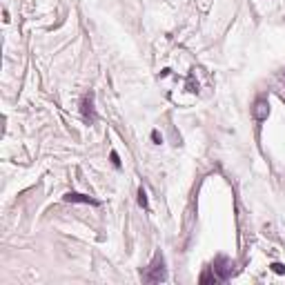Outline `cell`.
<instances>
[{
    "instance_id": "obj_8",
    "label": "cell",
    "mask_w": 285,
    "mask_h": 285,
    "mask_svg": "<svg viewBox=\"0 0 285 285\" xmlns=\"http://www.w3.org/2000/svg\"><path fill=\"white\" fill-rule=\"evenodd\" d=\"M272 270H274L276 274H285V268H283L281 263H272Z\"/></svg>"
},
{
    "instance_id": "obj_1",
    "label": "cell",
    "mask_w": 285,
    "mask_h": 285,
    "mask_svg": "<svg viewBox=\"0 0 285 285\" xmlns=\"http://www.w3.org/2000/svg\"><path fill=\"white\" fill-rule=\"evenodd\" d=\"M167 278V272H165V258L163 254H154L152 263L147 265V270L142 272V281L145 283H163Z\"/></svg>"
},
{
    "instance_id": "obj_5",
    "label": "cell",
    "mask_w": 285,
    "mask_h": 285,
    "mask_svg": "<svg viewBox=\"0 0 285 285\" xmlns=\"http://www.w3.org/2000/svg\"><path fill=\"white\" fill-rule=\"evenodd\" d=\"M252 114H254L256 120H265L270 116V103L265 100V98H258L254 103V107H252Z\"/></svg>"
},
{
    "instance_id": "obj_3",
    "label": "cell",
    "mask_w": 285,
    "mask_h": 285,
    "mask_svg": "<svg viewBox=\"0 0 285 285\" xmlns=\"http://www.w3.org/2000/svg\"><path fill=\"white\" fill-rule=\"evenodd\" d=\"M94 98H96V94L92 89L83 94V98H80V116L87 125H94L96 118H98V116H96V107H94Z\"/></svg>"
},
{
    "instance_id": "obj_7",
    "label": "cell",
    "mask_w": 285,
    "mask_h": 285,
    "mask_svg": "<svg viewBox=\"0 0 285 285\" xmlns=\"http://www.w3.org/2000/svg\"><path fill=\"white\" fill-rule=\"evenodd\" d=\"M138 205L142 207V210H147V207H150V203H147V192L142 190V187L138 190Z\"/></svg>"
},
{
    "instance_id": "obj_6",
    "label": "cell",
    "mask_w": 285,
    "mask_h": 285,
    "mask_svg": "<svg viewBox=\"0 0 285 285\" xmlns=\"http://www.w3.org/2000/svg\"><path fill=\"white\" fill-rule=\"evenodd\" d=\"M200 283H218V278L216 276H214V272H212V268L210 270H207V272H203V276H200Z\"/></svg>"
},
{
    "instance_id": "obj_9",
    "label": "cell",
    "mask_w": 285,
    "mask_h": 285,
    "mask_svg": "<svg viewBox=\"0 0 285 285\" xmlns=\"http://www.w3.org/2000/svg\"><path fill=\"white\" fill-rule=\"evenodd\" d=\"M109 158H112L114 167H120V158H118V154H116V152H112V154H109Z\"/></svg>"
},
{
    "instance_id": "obj_2",
    "label": "cell",
    "mask_w": 285,
    "mask_h": 285,
    "mask_svg": "<svg viewBox=\"0 0 285 285\" xmlns=\"http://www.w3.org/2000/svg\"><path fill=\"white\" fill-rule=\"evenodd\" d=\"M212 272H214V276L218 278V283H225L234 274V263H232L228 256H218L212 265Z\"/></svg>"
},
{
    "instance_id": "obj_10",
    "label": "cell",
    "mask_w": 285,
    "mask_h": 285,
    "mask_svg": "<svg viewBox=\"0 0 285 285\" xmlns=\"http://www.w3.org/2000/svg\"><path fill=\"white\" fill-rule=\"evenodd\" d=\"M152 138H154V142H156V145H160V140H163V138H160V134L156 132V129L152 132Z\"/></svg>"
},
{
    "instance_id": "obj_4",
    "label": "cell",
    "mask_w": 285,
    "mask_h": 285,
    "mask_svg": "<svg viewBox=\"0 0 285 285\" xmlns=\"http://www.w3.org/2000/svg\"><path fill=\"white\" fill-rule=\"evenodd\" d=\"M67 203H85V205H100L96 198H92V196H87V194H76V192H67L63 196Z\"/></svg>"
}]
</instances>
